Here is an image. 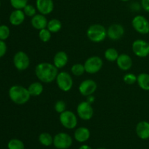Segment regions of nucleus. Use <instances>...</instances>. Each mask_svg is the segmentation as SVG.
<instances>
[{"instance_id": "72a5a7b5", "label": "nucleus", "mask_w": 149, "mask_h": 149, "mask_svg": "<svg viewBox=\"0 0 149 149\" xmlns=\"http://www.w3.org/2000/svg\"><path fill=\"white\" fill-rule=\"evenodd\" d=\"M7 45L5 42L3 40H0V58L4 56L7 53Z\"/></svg>"}, {"instance_id": "f3484780", "label": "nucleus", "mask_w": 149, "mask_h": 149, "mask_svg": "<svg viewBox=\"0 0 149 149\" xmlns=\"http://www.w3.org/2000/svg\"><path fill=\"white\" fill-rule=\"evenodd\" d=\"M135 131L138 137L141 140H148L149 139V122L146 121H140L136 125Z\"/></svg>"}, {"instance_id": "0eeeda50", "label": "nucleus", "mask_w": 149, "mask_h": 149, "mask_svg": "<svg viewBox=\"0 0 149 149\" xmlns=\"http://www.w3.org/2000/svg\"><path fill=\"white\" fill-rule=\"evenodd\" d=\"M73 139L68 133L59 132L53 137V145L57 149H68L72 145Z\"/></svg>"}, {"instance_id": "6ab92c4d", "label": "nucleus", "mask_w": 149, "mask_h": 149, "mask_svg": "<svg viewBox=\"0 0 149 149\" xmlns=\"http://www.w3.org/2000/svg\"><path fill=\"white\" fill-rule=\"evenodd\" d=\"M68 62V56L64 51H58L55 53L53 58V64L58 69L65 67Z\"/></svg>"}, {"instance_id": "4468645a", "label": "nucleus", "mask_w": 149, "mask_h": 149, "mask_svg": "<svg viewBox=\"0 0 149 149\" xmlns=\"http://www.w3.org/2000/svg\"><path fill=\"white\" fill-rule=\"evenodd\" d=\"M36 8L40 14L47 15L53 11L54 2L52 0H36Z\"/></svg>"}, {"instance_id": "a19ab883", "label": "nucleus", "mask_w": 149, "mask_h": 149, "mask_svg": "<svg viewBox=\"0 0 149 149\" xmlns=\"http://www.w3.org/2000/svg\"><path fill=\"white\" fill-rule=\"evenodd\" d=\"M148 43H149V42H148Z\"/></svg>"}, {"instance_id": "79ce46f5", "label": "nucleus", "mask_w": 149, "mask_h": 149, "mask_svg": "<svg viewBox=\"0 0 149 149\" xmlns=\"http://www.w3.org/2000/svg\"><path fill=\"white\" fill-rule=\"evenodd\" d=\"M148 56H149V55H148Z\"/></svg>"}, {"instance_id": "c85d7f7f", "label": "nucleus", "mask_w": 149, "mask_h": 149, "mask_svg": "<svg viewBox=\"0 0 149 149\" xmlns=\"http://www.w3.org/2000/svg\"><path fill=\"white\" fill-rule=\"evenodd\" d=\"M29 0H10L11 6L15 10H23L28 4Z\"/></svg>"}, {"instance_id": "dca6fc26", "label": "nucleus", "mask_w": 149, "mask_h": 149, "mask_svg": "<svg viewBox=\"0 0 149 149\" xmlns=\"http://www.w3.org/2000/svg\"><path fill=\"white\" fill-rule=\"evenodd\" d=\"M47 23L48 21L46 16L40 13L35 15L33 17L31 18V23L33 28L39 31L47 28Z\"/></svg>"}, {"instance_id": "412c9836", "label": "nucleus", "mask_w": 149, "mask_h": 149, "mask_svg": "<svg viewBox=\"0 0 149 149\" xmlns=\"http://www.w3.org/2000/svg\"><path fill=\"white\" fill-rule=\"evenodd\" d=\"M137 83L143 90L149 91V74L146 72L140 73L137 76Z\"/></svg>"}, {"instance_id": "2f4dec72", "label": "nucleus", "mask_w": 149, "mask_h": 149, "mask_svg": "<svg viewBox=\"0 0 149 149\" xmlns=\"http://www.w3.org/2000/svg\"><path fill=\"white\" fill-rule=\"evenodd\" d=\"M123 80L126 84L132 85L137 82V76L133 73H127L123 77Z\"/></svg>"}, {"instance_id": "aec40b11", "label": "nucleus", "mask_w": 149, "mask_h": 149, "mask_svg": "<svg viewBox=\"0 0 149 149\" xmlns=\"http://www.w3.org/2000/svg\"><path fill=\"white\" fill-rule=\"evenodd\" d=\"M90 137V131L85 127L77 128L74 131V138L79 143H84L87 141Z\"/></svg>"}, {"instance_id": "7c9ffc66", "label": "nucleus", "mask_w": 149, "mask_h": 149, "mask_svg": "<svg viewBox=\"0 0 149 149\" xmlns=\"http://www.w3.org/2000/svg\"><path fill=\"white\" fill-rule=\"evenodd\" d=\"M23 12H24L26 16H29V17H33L36 14V8L33 6L32 4H28L26 7L23 8Z\"/></svg>"}, {"instance_id": "f257e3e1", "label": "nucleus", "mask_w": 149, "mask_h": 149, "mask_svg": "<svg viewBox=\"0 0 149 149\" xmlns=\"http://www.w3.org/2000/svg\"><path fill=\"white\" fill-rule=\"evenodd\" d=\"M35 74L41 82L49 83L56 80L58 69L51 63L42 62L36 66Z\"/></svg>"}, {"instance_id": "1a4fd4ad", "label": "nucleus", "mask_w": 149, "mask_h": 149, "mask_svg": "<svg viewBox=\"0 0 149 149\" xmlns=\"http://www.w3.org/2000/svg\"><path fill=\"white\" fill-rule=\"evenodd\" d=\"M133 29L141 34H147L149 33V21L144 16L138 15L135 16L132 20Z\"/></svg>"}, {"instance_id": "a878e982", "label": "nucleus", "mask_w": 149, "mask_h": 149, "mask_svg": "<svg viewBox=\"0 0 149 149\" xmlns=\"http://www.w3.org/2000/svg\"><path fill=\"white\" fill-rule=\"evenodd\" d=\"M8 149H25V145L22 140L19 139H11L7 143Z\"/></svg>"}, {"instance_id": "b1692460", "label": "nucleus", "mask_w": 149, "mask_h": 149, "mask_svg": "<svg viewBox=\"0 0 149 149\" xmlns=\"http://www.w3.org/2000/svg\"><path fill=\"white\" fill-rule=\"evenodd\" d=\"M39 141L42 145L48 147L53 144V137L48 132H42L39 134Z\"/></svg>"}, {"instance_id": "4be33fe9", "label": "nucleus", "mask_w": 149, "mask_h": 149, "mask_svg": "<svg viewBox=\"0 0 149 149\" xmlns=\"http://www.w3.org/2000/svg\"><path fill=\"white\" fill-rule=\"evenodd\" d=\"M28 90H29L31 96H38L42 94L43 92V85L40 82H33L29 85V86L28 87Z\"/></svg>"}, {"instance_id": "c9c22d12", "label": "nucleus", "mask_w": 149, "mask_h": 149, "mask_svg": "<svg viewBox=\"0 0 149 149\" xmlns=\"http://www.w3.org/2000/svg\"><path fill=\"white\" fill-rule=\"evenodd\" d=\"M95 96H93V95H90V96H87V99H86V101H87L88 103L91 104L92 105V104L95 102Z\"/></svg>"}, {"instance_id": "f8f14e48", "label": "nucleus", "mask_w": 149, "mask_h": 149, "mask_svg": "<svg viewBox=\"0 0 149 149\" xmlns=\"http://www.w3.org/2000/svg\"><path fill=\"white\" fill-rule=\"evenodd\" d=\"M97 83L92 79H87L81 82L79 86V91L82 96H88L93 95L97 90Z\"/></svg>"}, {"instance_id": "393cba45", "label": "nucleus", "mask_w": 149, "mask_h": 149, "mask_svg": "<svg viewBox=\"0 0 149 149\" xmlns=\"http://www.w3.org/2000/svg\"><path fill=\"white\" fill-rule=\"evenodd\" d=\"M119 53L117 50L113 48H109L106 50L104 53V57L107 61H116L119 57Z\"/></svg>"}, {"instance_id": "bb28decb", "label": "nucleus", "mask_w": 149, "mask_h": 149, "mask_svg": "<svg viewBox=\"0 0 149 149\" xmlns=\"http://www.w3.org/2000/svg\"><path fill=\"white\" fill-rule=\"evenodd\" d=\"M71 71L74 75L79 77V76L82 75L85 72V69H84V64L77 63V64H74V65H72L71 68Z\"/></svg>"}, {"instance_id": "423d86ee", "label": "nucleus", "mask_w": 149, "mask_h": 149, "mask_svg": "<svg viewBox=\"0 0 149 149\" xmlns=\"http://www.w3.org/2000/svg\"><path fill=\"white\" fill-rule=\"evenodd\" d=\"M56 83L58 87L63 91H68L71 90L74 85L72 77L67 72H58L56 77Z\"/></svg>"}, {"instance_id": "9d476101", "label": "nucleus", "mask_w": 149, "mask_h": 149, "mask_svg": "<svg viewBox=\"0 0 149 149\" xmlns=\"http://www.w3.org/2000/svg\"><path fill=\"white\" fill-rule=\"evenodd\" d=\"M132 50L138 57L145 58L149 55V43L143 39H136L132 42Z\"/></svg>"}, {"instance_id": "6e6552de", "label": "nucleus", "mask_w": 149, "mask_h": 149, "mask_svg": "<svg viewBox=\"0 0 149 149\" xmlns=\"http://www.w3.org/2000/svg\"><path fill=\"white\" fill-rule=\"evenodd\" d=\"M14 66L19 71H24L30 66V58L24 51H20L15 54L13 57Z\"/></svg>"}, {"instance_id": "e433bc0d", "label": "nucleus", "mask_w": 149, "mask_h": 149, "mask_svg": "<svg viewBox=\"0 0 149 149\" xmlns=\"http://www.w3.org/2000/svg\"><path fill=\"white\" fill-rule=\"evenodd\" d=\"M79 149H93V148L90 147V145H82L79 148Z\"/></svg>"}, {"instance_id": "9b49d317", "label": "nucleus", "mask_w": 149, "mask_h": 149, "mask_svg": "<svg viewBox=\"0 0 149 149\" xmlns=\"http://www.w3.org/2000/svg\"><path fill=\"white\" fill-rule=\"evenodd\" d=\"M77 112L81 119L89 121L93 118L94 111L91 104L88 103L87 101H83L77 105Z\"/></svg>"}, {"instance_id": "58836bf2", "label": "nucleus", "mask_w": 149, "mask_h": 149, "mask_svg": "<svg viewBox=\"0 0 149 149\" xmlns=\"http://www.w3.org/2000/svg\"><path fill=\"white\" fill-rule=\"evenodd\" d=\"M121 1H130V0H121Z\"/></svg>"}, {"instance_id": "4c0bfd02", "label": "nucleus", "mask_w": 149, "mask_h": 149, "mask_svg": "<svg viewBox=\"0 0 149 149\" xmlns=\"http://www.w3.org/2000/svg\"><path fill=\"white\" fill-rule=\"evenodd\" d=\"M97 149H106V148H98Z\"/></svg>"}, {"instance_id": "2eb2a0df", "label": "nucleus", "mask_w": 149, "mask_h": 149, "mask_svg": "<svg viewBox=\"0 0 149 149\" xmlns=\"http://www.w3.org/2000/svg\"><path fill=\"white\" fill-rule=\"evenodd\" d=\"M116 61L118 67L123 71H127L132 67V58L126 53H122L119 55V57Z\"/></svg>"}, {"instance_id": "20e7f679", "label": "nucleus", "mask_w": 149, "mask_h": 149, "mask_svg": "<svg viewBox=\"0 0 149 149\" xmlns=\"http://www.w3.org/2000/svg\"><path fill=\"white\" fill-rule=\"evenodd\" d=\"M103 61L100 56H93L87 58L84 62V66L86 72L89 74H95L102 69Z\"/></svg>"}, {"instance_id": "39448f33", "label": "nucleus", "mask_w": 149, "mask_h": 149, "mask_svg": "<svg viewBox=\"0 0 149 149\" xmlns=\"http://www.w3.org/2000/svg\"><path fill=\"white\" fill-rule=\"evenodd\" d=\"M59 120L61 124L67 129H73L78 124L77 115L71 110H65L60 114Z\"/></svg>"}, {"instance_id": "5701e85b", "label": "nucleus", "mask_w": 149, "mask_h": 149, "mask_svg": "<svg viewBox=\"0 0 149 149\" xmlns=\"http://www.w3.org/2000/svg\"><path fill=\"white\" fill-rule=\"evenodd\" d=\"M47 29L51 32V33H57L62 29V23L60 20L56 18L51 19L49 20L47 26Z\"/></svg>"}, {"instance_id": "a211bd4d", "label": "nucleus", "mask_w": 149, "mask_h": 149, "mask_svg": "<svg viewBox=\"0 0 149 149\" xmlns=\"http://www.w3.org/2000/svg\"><path fill=\"white\" fill-rule=\"evenodd\" d=\"M26 15L23 10H15L10 15L9 20L13 26H20L24 22Z\"/></svg>"}, {"instance_id": "473e14b6", "label": "nucleus", "mask_w": 149, "mask_h": 149, "mask_svg": "<svg viewBox=\"0 0 149 149\" xmlns=\"http://www.w3.org/2000/svg\"><path fill=\"white\" fill-rule=\"evenodd\" d=\"M54 108H55V110L57 112L61 114L65 110H66V104L64 101L58 100L55 102Z\"/></svg>"}, {"instance_id": "f03ea898", "label": "nucleus", "mask_w": 149, "mask_h": 149, "mask_svg": "<svg viewBox=\"0 0 149 149\" xmlns=\"http://www.w3.org/2000/svg\"><path fill=\"white\" fill-rule=\"evenodd\" d=\"M10 99L17 105H22L27 103L31 98L28 88L20 85H14L11 86L8 91Z\"/></svg>"}, {"instance_id": "f704fd0d", "label": "nucleus", "mask_w": 149, "mask_h": 149, "mask_svg": "<svg viewBox=\"0 0 149 149\" xmlns=\"http://www.w3.org/2000/svg\"><path fill=\"white\" fill-rule=\"evenodd\" d=\"M141 6L147 13H149V0H141Z\"/></svg>"}, {"instance_id": "7ed1b4c3", "label": "nucleus", "mask_w": 149, "mask_h": 149, "mask_svg": "<svg viewBox=\"0 0 149 149\" xmlns=\"http://www.w3.org/2000/svg\"><path fill=\"white\" fill-rule=\"evenodd\" d=\"M87 37L90 41L95 43L103 42L107 37V30L100 24H93L87 30Z\"/></svg>"}, {"instance_id": "ddd939ff", "label": "nucleus", "mask_w": 149, "mask_h": 149, "mask_svg": "<svg viewBox=\"0 0 149 149\" xmlns=\"http://www.w3.org/2000/svg\"><path fill=\"white\" fill-rule=\"evenodd\" d=\"M125 34V28L118 23L111 25L107 29V37L111 40L116 41L120 39Z\"/></svg>"}, {"instance_id": "ea45409f", "label": "nucleus", "mask_w": 149, "mask_h": 149, "mask_svg": "<svg viewBox=\"0 0 149 149\" xmlns=\"http://www.w3.org/2000/svg\"><path fill=\"white\" fill-rule=\"evenodd\" d=\"M0 7H1V1H0Z\"/></svg>"}, {"instance_id": "c756f323", "label": "nucleus", "mask_w": 149, "mask_h": 149, "mask_svg": "<svg viewBox=\"0 0 149 149\" xmlns=\"http://www.w3.org/2000/svg\"><path fill=\"white\" fill-rule=\"evenodd\" d=\"M10 34V28L7 25H0V40H6Z\"/></svg>"}, {"instance_id": "cd10ccee", "label": "nucleus", "mask_w": 149, "mask_h": 149, "mask_svg": "<svg viewBox=\"0 0 149 149\" xmlns=\"http://www.w3.org/2000/svg\"><path fill=\"white\" fill-rule=\"evenodd\" d=\"M39 37L43 42H49L52 37V33L47 28L39 31Z\"/></svg>"}]
</instances>
